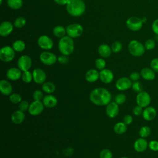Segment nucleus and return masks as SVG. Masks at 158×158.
<instances>
[{
    "label": "nucleus",
    "mask_w": 158,
    "mask_h": 158,
    "mask_svg": "<svg viewBox=\"0 0 158 158\" xmlns=\"http://www.w3.org/2000/svg\"><path fill=\"white\" fill-rule=\"evenodd\" d=\"M151 98L149 94L144 91L138 93L136 96V102L137 105L145 108L149 106L151 104Z\"/></svg>",
    "instance_id": "obj_8"
},
{
    "label": "nucleus",
    "mask_w": 158,
    "mask_h": 158,
    "mask_svg": "<svg viewBox=\"0 0 158 158\" xmlns=\"http://www.w3.org/2000/svg\"><path fill=\"white\" fill-rule=\"evenodd\" d=\"M99 78L104 83H110L114 80V73L110 70L104 69L99 72Z\"/></svg>",
    "instance_id": "obj_18"
},
{
    "label": "nucleus",
    "mask_w": 158,
    "mask_h": 158,
    "mask_svg": "<svg viewBox=\"0 0 158 158\" xmlns=\"http://www.w3.org/2000/svg\"><path fill=\"white\" fill-rule=\"evenodd\" d=\"M74 41L73 38L65 35L60 38L58 42V49L60 52L65 56L70 55L74 51Z\"/></svg>",
    "instance_id": "obj_3"
},
{
    "label": "nucleus",
    "mask_w": 158,
    "mask_h": 158,
    "mask_svg": "<svg viewBox=\"0 0 158 158\" xmlns=\"http://www.w3.org/2000/svg\"><path fill=\"white\" fill-rule=\"evenodd\" d=\"M133 148L136 152H143L148 148V143L145 138L140 137L135 141Z\"/></svg>",
    "instance_id": "obj_19"
},
{
    "label": "nucleus",
    "mask_w": 158,
    "mask_h": 158,
    "mask_svg": "<svg viewBox=\"0 0 158 158\" xmlns=\"http://www.w3.org/2000/svg\"><path fill=\"white\" fill-rule=\"evenodd\" d=\"M142 19L138 17H130L126 21L127 28L133 31L140 30L143 25Z\"/></svg>",
    "instance_id": "obj_7"
},
{
    "label": "nucleus",
    "mask_w": 158,
    "mask_h": 158,
    "mask_svg": "<svg viewBox=\"0 0 158 158\" xmlns=\"http://www.w3.org/2000/svg\"><path fill=\"white\" fill-rule=\"evenodd\" d=\"M12 90L13 88L10 82L6 80H2L0 81V91L2 94L6 96L10 95Z\"/></svg>",
    "instance_id": "obj_22"
},
{
    "label": "nucleus",
    "mask_w": 158,
    "mask_h": 158,
    "mask_svg": "<svg viewBox=\"0 0 158 158\" xmlns=\"http://www.w3.org/2000/svg\"><path fill=\"white\" fill-rule=\"evenodd\" d=\"M44 104L41 101H34L29 106L28 112L31 115H38L42 113L44 110Z\"/></svg>",
    "instance_id": "obj_12"
},
{
    "label": "nucleus",
    "mask_w": 158,
    "mask_h": 158,
    "mask_svg": "<svg viewBox=\"0 0 158 158\" xmlns=\"http://www.w3.org/2000/svg\"><path fill=\"white\" fill-rule=\"evenodd\" d=\"M143 111V107L138 106V105H136L133 109V114L136 116H139L141 114H142Z\"/></svg>",
    "instance_id": "obj_47"
},
{
    "label": "nucleus",
    "mask_w": 158,
    "mask_h": 158,
    "mask_svg": "<svg viewBox=\"0 0 158 158\" xmlns=\"http://www.w3.org/2000/svg\"><path fill=\"white\" fill-rule=\"evenodd\" d=\"M33 98L34 101H41L43 99V93L40 90H35L33 93Z\"/></svg>",
    "instance_id": "obj_44"
},
{
    "label": "nucleus",
    "mask_w": 158,
    "mask_h": 158,
    "mask_svg": "<svg viewBox=\"0 0 158 158\" xmlns=\"http://www.w3.org/2000/svg\"><path fill=\"white\" fill-rule=\"evenodd\" d=\"M7 4L8 6L14 10L20 9L23 6L22 0H7Z\"/></svg>",
    "instance_id": "obj_31"
},
{
    "label": "nucleus",
    "mask_w": 158,
    "mask_h": 158,
    "mask_svg": "<svg viewBox=\"0 0 158 158\" xmlns=\"http://www.w3.org/2000/svg\"><path fill=\"white\" fill-rule=\"evenodd\" d=\"M148 148L152 151H158V141L151 140L148 143Z\"/></svg>",
    "instance_id": "obj_42"
},
{
    "label": "nucleus",
    "mask_w": 158,
    "mask_h": 158,
    "mask_svg": "<svg viewBox=\"0 0 158 158\" xmlns=\"http://www.w3.org/2000/svg\"><path fill=\"white\" fill-rule=\"evenodd\" d=\"M40 59L43 64L46 65H52L56 62L57 57L54 53L48 51H44L40 54Z\"/></svg>",
    "instance_id": "obj_9"
},
{
    "label": "nucleus",
    "mask_w": 158,
    "mask_h": 158,
    "mask_svg": "<svg viewBox=\"0 0 158 158\" xmlns=\"http://www.w3.org/2000/svg\"><path fill=\"white\" fill-rule=\"evenodd\" d=\"M140 74L143 79L148 81L153 80L156 78V72L151 67H144L142 69Z\"/></svg>",
    "instance_id": "obj_21"
},
{
    "label": "nucleus",
    "mask_w": 158,
    "mask_h": 158,
    "mask_svg": "<svg viewBox=\"0 0 158 158\" xmlns=\"http://www.w3.org/2000/svg\"><path fill=\"white\" fill-rule=\"evenodd\" d=\"M83 33V27L79 23H72L66 27V34L72 38L80 36Z\"/></svg>",
    "instance_id": "obj_5"
},
{
    "label": "nucleus",
    "mask_w": 158,
    "mask_h": 158,
    "mask_svg": "<svg viewBox=\"0 0 158 158\" xmlns=\"http://www.w3.org/2000/svg\"><path fill=\"white\" fill-rule=\"evenodd\" d=\"M141 77V74L140 73H138V72H133L130 75V79L132 81H138L139 79Z\"/></svg>",
    "instance_id": "obj_46"
},
{
    "label": "nucleus",
    "mask_w": 158,
    "mask_h": 158,
    "mask_svg": "<svg viewBox=\"0 0 158 158\" xmlns=\"http://www.w3.org/2000/svg\"><path fill=\"white\" fill-rule=\"evenodd\" d=\"M106 61L103 58H98L95 61V65L97 69L102 70L105 69L106 67Z\"/></svg>",
    "instance_id": "obj_38"
},
{
    "label": "nucleus",
    "mask_w": 158,
    "mask_h": 158,
    "mask_svg": "<svg viewBox=\"0 0 158 158\" xmlns=\"http://www.w3.org/2000/svg\"><path fill=\"white\" fill-rule=\"evenodd\" d=\"M89 99L92 103L97 106H107L111 102L112 95L106 88H97L90 93Z\"/></svg>",
    "instance_id": "obj_1"
},
{
    "label": "nucleus",
    "mask_w": 158,
    "mask_h": 158,
    "mask_svg": "<svg viewBox=\"0 0 158 158\" xmlns=\"http://www.w3.org/2000/svg\"><path fill=\"white\" fill-rule=\"evenodd\" d=\"M33 79L37 84H43L46 79V74L45 72L40 68H36L33 70Z\"/></svg>",
    "instance_id": "obj_14"
},
{
    "label": "nucleus",
    "mask_w": 158,
    "mask_h": 158,
    "mask_svg": "<svg viewBox=\"0 0 158 158\" xmlns=\"http://www.w3.org/2000/svg\"><path fill=\"white\" fill-rule=\"evenodd\" d=\"M14 24L9 21H4L0 25V35L2 37L9 36L13 31Z\"/></svg>",
    "instance_id": "obj_16"
},
{
    "label": "nucleus",
    "mask_w": 158,
    "mask_h": 158,
    "mask_svg": "<svg viewBox=\"0 0 158 158\" xmlns=\"http://www.w3.org/2000/svg\"><path fill=\"white\" fill-rule=\"evenodd\" d=\"M151 132V130L149 127L146 126V125L143 126L140 128L139 130V135L140 136L141 138H146L150 135Z\"/></svg>",
    "instance_id": "obj_32"
},
{
    "label": "nucleus",
    "mask_w": 158,
    "mask_h": 158,
    "mask_svg": "<svg viewBox=\"0 0 158 158\" xmlns=\"http://www.w3.org/2000/svg\"><path fill=\"white\" fill-rule=\"evenodd\" d=\"M142 20H143V23H145V22H146V21H147V19H146V17H144L143 19H142Z\"/></svg>",
    "instance_id": "obj_52"
},
{
    "label": "nucleus",
    "mask_w": 158,
    "mask_h": 158,
    "mask_svg": "<svg viewBox=\"0 0 158 158\" xmlns=\"http://www.w3.org/2000/svg\"><path fill=\"white\" fill-rule=\"evenodd\" d=\"M157 115V111L154 107L148 106L143 109L142 116L143 118L146 121L153 120Z\"/></svg>",
    "instance_id": "obj_17"
},
{
    "label": "nucleus",
    "mask_w": 158,
    "mask_h": 158,
    "mask_svg": "<svg viewBox=\"0 0 158 158\" xmlns=\"http://www.w3.org/2000/svg\"><path fill=\"white\" fill-rule=\"evenodd\" d=\"M128 48L130 54L134 57L142 56L146 51L144 44L136 40H131L128 43Z\"/></svg>",
    "instance_id": "obj_4"
},
{
    "label": "nucleus",
    "mask_w": 158,
    "mask_h": 158,
    "mask_svg": "<svg viewBox=\"0 0 158 158\" xmlns=\"http://www.w3.org/2000/svg\"><path fill=\"white\" fill-rule=\"evenodd\" d=\"M106 114L109 118H115L116 117L119 112L118 104H117L115 101L109 102L106 107Z\"/></svg>",
    "instance_id": "obj_15"
},
{
    "label": "nucleus",
    "mask_w": 158,
    "mask_h": 158,
    "mask_svg": "<svg viewBox=\"0 0 158 158\" xmlns=\"http://www.w3.org/2000/svg\"><path fill=\"white\" fill-rule=\"evenodd\" d=\"M22 80L26 83H30L33 79V74L29 70L24 71L22 73Z\"/></svg>",
    "instance_id": "obj_33"
},
{
    "label": "nucleus",
    "mask_w": 158,
    "mask_h": 158,
    "mask_svg": "<svg viewBox=\"0 0 158 158\" xmlns=\"http://www.w3.org/2000/svg\"><path fill=\"white\" fill-rule=\"evenodd\" d=\"M12 48L15 52H22L25 50L26 45L23 41L21 40H17L12 43Z\"/></svg>",
    "instance_id": "obj_29"
},
{
    "label": "nucleus",
    "mask_w": 158,
    "mask_h": 158,
    "mask_svg": "<svg viewBox=\"0 0 158 158\" xmlns=\"http://www.w3.org/2000/svg\"><path fill=\"white\" fill-rule=\"evenodd\" d=\"M52 33L55 36L61 38L67 35L66 28H64L61 25H57L53 28Z\"/></svg>",
    "instance_id": "obj_27"
},
{
    "label": "nucleus",
    "mask_w": 158,
    "mask_h": 158,
    "mask_svg": "<svg viewBox=\"0 0 158 158\" xmlns=\"http://www.w3.org/2000/svg\"><path fill=\"white\" fill-rule=\"evenodd\" d=\"M150 67L156 72L158 73V57L152 59L150 62Z\"/></svg>",
    "instance_id": "obj_43"
},
{
    "label": "nucleus",
    "mask_w": 158,
    "mask_h": 158,
    "mask_svg": "<svg viewBox=\"0 0 158 158\" xmlns=\"http://www.w3.org/2000/svg\"><path fill=\"white\" fill-rule=\"evenodd\" d=\"M13 24L14 27L17 28H22L26 24V19L23 17H19L15 20Z\"/></svg>",
    "instance_id": "obj_34"
},
{
    "label": "nucleus",
    "mask_w": 158,
    "mask_h": 158,
    "mask_svg": "<svg viewBox=\"0 0 158 158\" xmlns=\"http://www.w3.org/2000/svg\"><path fill=\"white\" fill-rule=\"evenodd\" d=\"M122 44L120 41H115L112 44L111 49L113 52L118 53L121 51V50L122 49Z\"/></svg>",
    "instance_id": "obj_36"
},
{
    "label": "nucleus",
    "mask_w": 158,
    "mask_h": 158,
    "mask_svg": "<svg viewBox=\"0 0 158 158\" xmlns=\"http://www.w3.org/2000/svg\"><path fill=\"white\" fill-rule=\"evenodd\" d=\"M126 96L125 94H123V93H119V94H117L115 97V102L118 104V105L119 104H123L125 101H126Z\"/></svg>",
    "instance_id": "obj_39"
},
{
    "label": "nucleus",
    "mask_w": 158,
    "mask_h": 158,
    "mask_svg": "<svg viewBox=\"0 0 158 158\" xmlns=\"http://www.w3.org/2000/svg\"><path fill=\"white\" fill-rule=\"evenodd\" d=\"M25 115L24 112L17 110L14 112L11 115V120L15 124H20L22 123L25 119Z\"/></svg>",
    "instance_id": "obj_24"
},
{
    "label": "nucleus",
    "mask_w": 158,
    "mask_h": 158,
    "mask_svg": "<svg viewBox=\"0 0 158 158\" xmlns=\"http://www.w3.org/2000/svg\"><path fill=\"white\" fill-rule=\"evenodd\" d=\"M54 1L58 5H60V6H66L69 0H54Z\"/></svg>",
    "instance_id": "obj_51"
},
{
    "label": "nucleus",
    "mask_w": 158,
    "mask_h": 158,
    "mask_svg": "<svg viewBox=\"0 0 158 158\" xmlns=\"http://www.w3.org/2000/svg\"><path fill=\"white\" fill-rule=\"evenodd\" d=\"M29 106H30V104H29L28 101H22L19 103V110H22L23 112H25V111H27V110H28Z\"/></svg>",
    "instance_id": "obj_45"
},
{
    "label": "nucleus",
    "mask_w": 158,
    "mask_h": 158,
    "mask_svg": "<svg viewBox=\"0 0 158 158\" xmlns=\"http://www.w3.org/2000/svg\"><path fill=\"white\" fill-rule=\"evenodd\" d=\"M111 47L107 44H101L98 47V53L102 58H107L112 54Z\"/></svg>",
    "instance_id": "obj_25"
},
{
    "label": "nucleus",
    "mask_w": 158,
    "mask_h": 158,
    "mask_svg": "<svg viewBox=\"0 0 158 158\" xmlns=\"http://www.w3.org/2000/svg\"><path fill=\"white\" fill-rule=\"evenodd\" d=\"M66 10L71 16L78 17L85 12L86 5L83 0H69L66 5Z\"/></svg>",
    "instance_id": "obj_2"
},
{
    "label": "nucleus",
    "mask_w": 158,
    "mask_h": 158,
    "mask_svg": "<svg viewBox=\"0 0 158 158\" xmlns=\"http://www.w3.org/2000/svg\"><path fill=\"white\" fill-rule=\"evenodd\" d=\"M132 81L130 78L123 77L118 78L115 82V87L120 91H125L131 88Z\"/></svg>",
    "instance_id": "obj_13"
},
{
    "label": "nucleus",
    "mask_w": 158,
    "mask_h": 158,
    "mask_svg": "<svg viewBox=\"0 0 158 158\" xmlns=\"http://www.w3.org/2000/svg\"><path fill=\"white\" fill-rule=\"evenodd\" d=\"M99 158H112V153L110 150L104 149L100 152Z\"/></svg>",
    "instance_id": "obj_40"
},
{
    "label": "nucleus",
    "mask_w": 158,
    "mask_h": 158,
    "mask_svg": "<svg viewBox=\"0 0 158 158\" xmlns=\"http://www.w3.org/2000/svg\"><path fill=\"white\" fill-rule=\"evenodd\" d=\"M15 51L12 47L6 46L0 49V59L2 62H9L12 61L15 57Z\"/></svg>",
    "instance_id": "obj_6"
},
{
    "label": "nucleus",
    "mask_w": 158,
    "mask_h": 158,
    "mask_svg": "<svg viewBox=\"0 0 158 158\" xmlns=\"http://www.w3.org/2000/svg\"><path fill=\"white\" fill-rule=\"evenodd\" d=\"M9 100L14 104H18L22 101V98L19 94L15 93L9 95Z\"/></svg>",
    "instance_id": "obj_37"
},
{
    "label": "nucleus",
    "mask_w": 158,
    "mask_h": 158,
    "mask_svg": "<svg viewBox=\"0 0 158 158\" xmlns=\"http://www.w3.org/2000/svg\"><path fill=\"white\" fill-rule=\"evenodd\" d=\"M127 130V125H126L123 122H118L114 126V131L115 133L118 135L123 134L126 132Z\"/></svg>",
    "instance_id": "obj_28"
},
{
    "label": "nucleus",
    "mask_w": 158,
    "mask_h": 158,
    "mask_svg": "<svg viewBox=\"0 0 158 158\" xmlns=\"http://www.w3.org/2000/svg\"><path fill=\"white\" fill-rule=\"evenodd\" d=\"M144 46L146 50L151 51L154 49L156 47V41L153 39H148L145 41Z\"/></svg>",
    "instance_id": "obj_35"
},
{
    "label": "nucleus",
    "mask_w": 158,
    "mask_h": 158,
    "mask_svg": "<svg viewBox=\"0 0 158 158\" xmlns=\"http://www.w3.org/2000/svg\"><path fill=\"white\" fill-rule=\"evenodd\" d=\"M120 158H129V157H122Z\"/></svg>",
    "instance_id": "obj_54"
},
{
    "label": "nucleus",
    "mask_w": 158,
    "mask_h": 158,
    "mask_svg": "<svg viewBox=\"0 0 158 158\" xmlns=\"http://www.w3.org/2000/svg\"><path fill=\"white\" fill-rule=\"evenodd\" d=\"M131 88L133 89V90L134 91H135L136 93H139L143 91V85L138 81H133V83H132Z\"/></svg>",
    "instance_id": "obj_41"
},
{
    "label": "nucleus",
    "mask_w": 158,
    "mask_h": 158,
    "mask_svg": "<svg viewBox=\"0 0 158 158\" xmlns=\"http://www.w3.org/2000/svg\"><path fill=\"white\" fill-rule=\"evenodd\" d=\"M21 70L17 67H12L7 70L6 72V76L10 80L15 81L19 80L22 77Z\"/></svg>",
    "instance_id": "obj_20"
},
{
    "label": "nucleus",
    "mask_w": 158,
    "mask_h": 158,
    "mask_svg": "<svg viewBox=\"0 0 158 158\" xmlns=\"http://www.w3.org/2000/svg\"><path fill=\"white\" fill-rule=\"evenodd\" d=\"M99 78V73L96 69H89L85 74V78L87 81L89 83H93L96 81Z\"/></svg>",
    "instance_id": "obj_26"
},
{
    "label": "nucleus",
    "mask_w": 158,
    "mask_h": 158,
    "mask_svg": "<svg viewBox=\"0 0 158 158\" xmlns=\"http://www.w3.org/2000/svg\"><path fill=\"white\" fill-rule=\"evenodd\" d=\"M123 122L126 124V125H130L133 122V117L131 115H126L124 117H123Z\"/></svg>",
    "instance_id": "obj_50"
},
{
    "label": "nucleus",
    "mask_w": 158,
    "mask_h": 158,
    "mask_svg": "<svg viewBox=\"0 0 158 158\" xmlns=\"http://www.w3.org/2000/svg\"><path fill=\"white\" fill-rule=\"evenodd\" d=\"M42 89L46 93L51 94L54 92L56 89V86L52 82L46 81L42 85Z\"/></svg>",
    "instance_id": "obj_30"
},
{
    "label": "nucleus",
    "mask_w": 158,
    "mask_h": 158,
    "mask_svg": "<svg viewBox=\"0 0 158 158\" xmlns=\"http://www.w3.org/2000/svg\"><path fill=\"white\" fill-rule=\"evenodd\" d=\"M42 102L45 107L48 108H52L57 105V99L54 96L49 94L43 98Z\"/></svg>",
    "instance_id": "obj_23"
},
{
    "label": "nucleus",
    "mask_w": 158,
    "mask_h": 158,
    "mask_svg": "<svg viewBox=\"0 0 158 158\" xmlns=\"http://www.w3.org/2000/svg\"><path fill=\"white\" fill-rule=\"evenodd\" d=\"M0 4H2V0H0Z\"/></svg>",
    "instance_id": "obj_53"
},
{
    "label": "nucleus",
    "mask_w": 158,
    "mask_h": 158,
    "mask_svg": "<svg viewBox=\"0 0 158 158\" xmlns=\"http://www.w3.org/2000/svg\"><path fill=\"white\" fill-rule=\"evenodd\" d=\"M151 28L154 33L158 36V19H156L153 21Z\"/></svg>",
    "instance_id": "obj_48"
},
{
    "label": "nucleus",
    "mask_w": 158,
    "mask_h": 158,
    "mask_svg": "<svg viewBox=\"0 0 158 158\" xmlns=\"http://www.w3.org/2000/svg\"><path fill=\"white\" fill-rule=\"evenodd\" d=\"M32 65L31 57L28 55L21 56L17 60V66L22 72L28 70Z\"/></svg>",
    "instance_id": "obj_11"
},
{
    "label": "nucleus",
    "mask_w": 158,
    "mask_h": 158,
    "mask_svg": "<svg viewBox=\"0 0 158 158\" xmlns=\"http://www.w3.org/2000/svg\"><path fill=\"white\" fill-rule=\"evenodd\" d=\"M38 46L44 51H48L51 49L54 46V42L47 35L40 36L37 41Z\"/></svg>",
    "instance_id": "obj_10"
},
{
    "label": "nucleus",
    "mask_w": 158,
    "mask_h": 158,
    "mask_svg": "<svg viewBox=\"0 0 158 158\" xmlns=\"http://www.w3.org/2000/svg\"><path fill=\"white\" fill-rule=\"evenodd\" d=\"M57 60L59 63H60L62 64H65L68 62L69 59H68L67 56H65V55L62 54L61 56H59L57 57Z\"/></svg>",
    "instance_id": "obj_49"
}]
</instances>
